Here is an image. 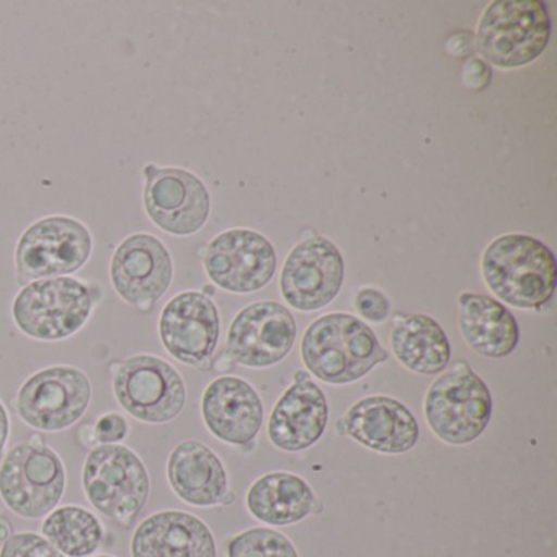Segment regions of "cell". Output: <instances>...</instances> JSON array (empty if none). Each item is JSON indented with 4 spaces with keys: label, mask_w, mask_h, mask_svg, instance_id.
Masks as SVG:
<instances>
[{
    "label": "cell",
    "mask_w": 557,
    "mask_h": 557,
    "mask_svg": "<svg viewBox=\"0 0 557 557\" xmlns=\"http://www.w3.org/2000/svg\"><path fill=\"white\" fill-rule=\"evenodd\" d=\"M41 536L66 557H89L99 549L106 530L92 511L79 505H64L45 517Z\"/></svg>",
    "instance_id": "d4e9b609"
},
{
    "label": "cell",
    "mask_w": 557,
    "mask_h": 557,
    "mask_svg": "<svg viewBox=\"0 0 557 557\" xmlns=\"http://www.w3.org/2000/svg\"><path fill=\"white\" fill-rule=\"evenodd\" d=\"M458 324L466 344L482 357H508L520 342L517 319L491 296L462 293Z\"/></svg>",
    "instance_id": "7402d4cb"
},
{
    "label": "cell",
    "mask_w": 557,
    "mask_h": 557,
    "mask_svg": "<svg viewBox=\"0 0 557 557\" xmlns=\"http://www.w3.org/2000/svg\"><path fill=\"white\" fill-rule=\"evenodd\" d=\"M292 312L276 301L244 308L227 332V357L247 368H269L285 360L296 341Z\"/></svg>",
    "instance_id": "9a60e30c"
},
{
    "label": "cell",
    "mask_w": 557,
    "mask_h": 557,
    "mask_svg": "<svg viewBox=\"0 0 557 557\" xmlns=\"http://www.w3.org/2000/svg\"><path fill=\"white\" fill-rule=\"evenodd\" d=\"M92 426L97 445H120L129 433L128 419L120 412L103 413Z\"/></svg>",
    "instance_id": "f1b7e54d"
},
{
    "label": "cell",
    "mask_w": 557,
    "mask_h": 557,
    "mask_svg": "<svg viewBox=\"0 0 557 557\" xmlns=\"http://www.w3.org/2000/svg\"><path fill=\"white\" fill-rule=\"evenodd\" d=\"M391 348L403 367L417 374H438L451 360V345L442 325L425 314H397Z\"/></svg>",
    "instance_id": "cb8c5ba5"
},
{
    "label": "cell",
    "mask_w": 557,
    "mask_h": 557,
    "mask_svg": "<svg viewBox=\"0 0 557 557\" xmlns=\"http://www.w3.org/2000/svg\"><path fill=\"white\" fill-rule=\"evenodd\" d=\"M329 422L324 391L306 371L295 374V383L283 393L269 420V438L286 453L305 451L321 440Z\"/></svg>",
    "instance_id": "ac0fdd59"
},
{
    "label": "cell",
    "mask_w": 557,
    "mask_h": 557,
    "mask_svg": "<svg viewBox=\"0 0 557 557\" xmlns=\"http://www.w3.org/2000/svg\"><path fill=\"white\" fill-rule=\"evenodd\" d=\"M66 482L63 459L41 435L12 446L0 461V498L27 520L51 513L63 498Z\"/></svg>",
    "instance_id": "5b68a950"
},
{
    "label": "cell",
    "mask_w": 557,
    "mask_h": 557,
    "mask_svg": "<svg viewBox=\"0 0 557 557\" xmlns=\"http://www.w3.org/2000/svg\"><path fill=\"white\" fill-rule=\"evenodd\" d=\"M344 276L341 250L325 237L312 236L289 252L280 276V292L292 308L319 311L337 298Z\"/></svg>",
    "instance_id": "5bb4252c"
},
{
    "label": "cell",
    "mask_w": 557,
    "mask_h": 557,
    "mask_svg": "<svg viewBox=\"0 0 557 557\" xmlns=\"http://www.w3.org/2000/svg\"><path fill=\"white\" fill-rule=\"evenodd\" d=\"M220 331V312L213 299L194 289L169 299L159 318L162 347L188 367H203L211 360Z\"/></svg>",
    "instance_id": "2e32d148"
},
{
    "label": "cell",
    "mask_w": 557,
    "mask_h": 557,
    "mask_svg": "<svg viewBox=\"0 0 557 557\" xmlns=\"http://www.w3.org/2000/svg\"><path fill=\"white\" fill-rule=\"evenodd\" d=\"M0 557H66L47 537L34 531L14 533L0 547Z\"/></svg>",
    "instance_id": "4316f807"
},
{
    "label": "cell",
    "mask_w": 557,
    "mask_h": 557,
    "mask_svg": "<svg viewBox=\"0 0 557 557\" xmlns=\"http://www.w3.org/2000/svg\"><path fill=\"white\" fill-rule=\"evenodd\" d=\"M92 403V383L86 371L54 364L28 376L18 387L14 410L37 432H64L76 425Z\"/></svg>",
    "instance_id": "30bf717a"
},
{
    "label": "cell",
    "mask_w": 557,
    "mask_h": 557,
    "mask_svg": "<svg viewBox=\"0 0 557 557\" xmlns=\"http://www.w3.org/2000/svg\"><path fill=\"white\" fill-rule=\"evenodd\" d=\"M227 557H299L292 541L270 528H252L227 544Z\"/></svg>",
    "instance_id": "484cf974"
},
{
    "label": "cell",
    "mask_w": 557,
    "mask_h": 557,
    "mask_svg": "<svg viewBox=\"0 0 557 557\" xmlns=\"http://www.w3.org/2000/svg\"><path fill=\"white\" fill-rule=\"evenodd\" d=\"M341 423L345 435L383 455H404L419 442L416 416L406 404L389 396L357 400Z\"/></svg>",
    "instance_id": "e0dca14e"
},
{
    "label": "cell",
    "mask_w": 557,
    "mask_h": 557,
    "mask_svg": "<svg viewBox=\"0 0 557 557\" xmlns=\"http://www.w3.org/2000/svg\"><path fill=\"white\" fill-rule=\"evenodd\" d=\"M12 534H14V531H12L11 521L0 515V546H2V544H4Z\"/></svg>",
    "instance_id": "1f68e13d"
},
{
    "label": "cell",
    "mask_w": 557,
    "mask_h": 557,
    "mask_svg": "<svg viewBox=\"0 0 557 557\" xmlns=\"http://www.w3.org/2000/svg\"><path fill=\"white\" fill-rule=\"evenodd\" d=\"M550 38V18L541 0H495L487 5L474 45L500 70H517L541 57Z\"/></svg>",
    "instance_id": "277c9868"
},
{
    "label": "cell",
    "mask_w": 557,
    "mask_h": 557,
    "mask_svg": "<svg viewBox=\"0 0 557 557\" xmlns=\"http://www.w3.org/2000/svg\"><path fill=\"white\" fill-rule=\"evenodd\" d=\"M301 357L309 373L327 384H351L387 361L370 325L334 312L315 319L302 335Z\"/></svg>",
    "instance_id": "7a4b0ae2"
},
{
    "label": "cell",
    "mask_w": 557,
    "mask_h": 557,
    "mask_svg": "<svg viewBox=\"0 0 557 557\" xmlns=\"http://www.w3.org/2000/svg\"><path fill=\"white\" fill-rule=\"evenodd\" d=\"M143 177V207L156 227L172 236L187 237L207 224L211 198L194 172L146 164Z\"/></svg>",
    "instance_id": "8fae6325"
},
{
    "label": "cell",
    "mask_w": 557,
    "mask_h": 557,
    "mask_svg": "<svg viewBox=\"0 0 557 557\" xmlns=\"http://www.w3.org/2000/svg\"><path fill=\"white\" fill-rule=\"evenodd\" d=\"M201 417L221 442L249 446L263 425V403L243 377L221 376L211 381L201 396Z\"/></svg>",
    "instance_id": "d6986e66"
},
{
    "label": "cell",
    "mask_w": 557,
    "mask_h": 557,
    "mask_svg": "<svg viewBox=\"0 0 557 557\" xmlns=\"http://www.w3.org/2000/svg\"><path fill=\"white\" fill-rule=\"evenodd\" d=\"M132 557H218L216 541L201 518L182 510H162L136 527Z\"/></svg>",
    "instance_id": "ffe728a7"
},
{
    "label": "cell",
    "mask_w": 557,
    "mask_h": 557,
    "mask_svg": "<svg viewBox=\"0 0 557 557\" xmlns=\"http://www.w3.org/2000/svg\"><path fill=\"white\" fill-rule=\"evenodd\" d=\"M87 500L103 517L129 527L148 504L151 478L141 456L122 445H97L83 466Z\"/></svg>",
    "instance_id": "52a82bcc"
},
{
    "label": "cell",
    "mask_w": 557,
    "mask_h": 557,
    "mask_svg": "<svg viewBox=\"0 0 557 557\" xmlns=\"http://www.w3.org/2000/svg\"><path fill=\"white\" fill-rule=\"evenodd\" d=\"M165 474L174 494L194 507L223 504L230 479L220 456L197 440L178 443L168 458Z\"/></svg>",
    "instance_id": "44dd1931"
},
{
    "label": "cell",
    "mask_w": 557,
    "mask_h": 557,
    "mask_svg": "<svg viewBox=\"0 0 557 557\" xmlns=\"http://www.w3.org/2000/svg\"><path fill=\"white\" fill-rule=\"evenodd\" d=\"M246 504L253 518L272 527H288L322 510L311 485L285 471L257 479L247 492Z\"/></svg>",
    "instance_id": "603a6c76"
},
{
    "label": "cell",
    "mask_w": 557,
    "mask_h": 557,
    "mask_svg": "<svg viewBox=\"0 0 557 557\" xmlns=\"http://www.w3.org/2000/svg\"><path fill=\"white\" fill-rule=\"evenodd\" d=\"M494 410L491 391L466 361L443 371L423 400V416L436 438L465 446L487 429Z\"/></svg>",
    "instance_id": "8992f818"
},
{
    "label": "cell",
    "mask_w": 557,
    "mask_h": 557,
    "mask_svg": "<svg viewBox=\"0 0 557 557\" xmlns=\"http://www.w3.org/2000/svg\"><path fill=\"white\" fill-rule=\"evenodd\" d=\"M94 557H115V556H109V554H102V556H94Z\"/></svg>",
    "instance_id": "d6a6232c"
},
{
    "label": "cell",
    "mask_w": 557,
    "mask_h": 557,
    "mask_svg": "<svg viewBox=\"0 0 557 557\" xmlns=\"http://www.w3.org/2000/svg\"><path fill=\"white\" fill-rule=\"evenodd\" d=\"M492 73L488 70L487 63L481 60H471L465 66L462 73V83L468 89L482 90L491 83Z\"/></svg>",
    "instance_id": "f546056e"
},
{
    "label": "cell",
    "mask_w": 557,
    "mask_h": 557,
    "mask_svg": "<svg viewBox=\"0 0 557 557\" xmlns=\"http://www.w3.org/2000/svg\"><path fill=\"white\" fill-rule=\"evenodd\" d=\"M9 436H11V416H9L8 407L0 400V456L5 451Z\"/></svg>",
    "instance_id": "4dcf8cb0"
},
{
    "label": "cell",
    "mask_w": 557,
    "mask_h": 557,
    "mask_svg": "<svg viewBox=\"0 0 557 557\" xmlns=\"http://www.w3.org/2000/svg\"><path fill=\"white\" fill-rule=\"evenodd\" d=\"M203 267L208 278L224 292H259L275 275V247L256 231H224L205 249Z\"/></svg>",
    "instance_id": "4fadbf2b"
},
{
    "label": "cell",
    "mask_w": 557,
    "mask_h": 557,
    "mask_svg": "<svg viewBox=\"0 0 557 557\" xmlns=\"http://www.w3.org/2000/svg\"><path fill=\"white\" fill-rule=\"evenodd\" d=\"M174 280V260L165 244L148 233L125 237L110 259V283L120 299L149 312Z\"/></svg>",
    "instance_id": "7c38bea8"
},
{
    "label": "cell",
    "mask_w": 557,
    "mask_h": 557,
    "mask_svg": "<svg viewBox=\"0 0 557 557\" xmlns=\"http://www.w3.org/2000/svg\"><path fill=\"white\" fill-rule=\"evenodd\" d=\"M116 404L133 419L165 425L187 406V386L168 360L151 354L132 355L110 364Z\"/></svg>",
    "instance_id": "ba28073f"
},
{
    "label": "cell",
    "mask_w": 557,
    "mask_h": 557,
    "mask_svg": "<svg viewBox=\"0 0 557 557\" xmlns=\"http://www.w3.org/2000/svg\"><path fill=\"white\" fill-rule=\"evenodd\" d=\"M100 299V286L86 280H38L17 293L12 301V319L18 331L34 341H66L86 327Z\"/></svg>",
    "instance_id": "3957f363"
},
{
    "label": "cell",
    "mask_w": 557,
    "mask_h": 557,
    "mask_svg": "<svg viewBox=\"0 0 557 557\" xmlns=\"http://www.w3.org/2000/svg\"><path fill=\"white\" fill-rule=\"evenodd\" d=\"M481 272L492 295L518 309L543 308L556 289V257L541 240L524 234L492 240L482 256Z\"/></svg>",
    "instance_id": "6da1fadb"
},
{
    "label": "cell",
    "mask_w": 557,
    "mask_h": 557,
    "mask_svg": "<svg viewBox=\"0 0 557 557\" xmlns=\"http://www.w3.org/2000/svg\"><path fill=\"white\" fill-rule=\"evenodd\" d=\"M92 250V233L76 218H41L22 233L15 246L17 285L74 275L87 265Z\"/></svg>",
    "instance_id": "9c48e42d"
},
{
    "label": "cell",
    "mask_w": 557,
    "mask_h": 557,
    "mask_svg": "<svg viewBox=\"0 0 557 557\" xmlns=\"http://www.w3.org/2000/svg\"><path fill=\"white\" fill-rule=\"evenodd\" d=\"M355 309L367 321L381 324L389 318L391 302L380 289L363 288L355 295Z\"/></svg>",
    "instance_id": "83f0119b"
}]
</instances>
